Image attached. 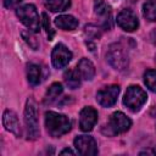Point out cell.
Masks as SVG:
<instances>
[{
    "label": "cell",
    "instance_id": "5b68a950",
    "mask_svg": "<svg viewBox=\"0 0 156 156\" xmlns=\"http://www.w3.org/2000/svg\"><path fill=\"white\" fill-rule=\"evenodd\" d=\"M132 127V121L121 111L113 112L106 124V134L116 135L127 132Z\"/></svg>",
    "mask_w": 156,
    "mask_h": 156
},
{
    "label": "cell",
    "instance_id": "4fadbf2b",
    "mask_svg": "<svg viewBox=\"0 0 156 156\" xmlns=\"http://www.w3.org/2000/svg\"><path fill=\"white\" fill-rule=\"evenodd\" d=\"M77 69L82 77V79H85V80H91L95 76V67L93 65V62L89 60V58H85L83 57L78 65H77Z\"/></svg>",
    "mask_w": 156,
    "mask_h": 156
},
{
    "label": "cell",
    "instance_id": "9c48e42d",
    "mask_svg": "<svg viewBox=\"0 0 156 156\" xmlns=\"http://www.w3.org/2000/svg\"><path fill=\"white\" fill-rule=\"evenodd\" d=\"M72 58V52L63 44H57L51 52V61L56 68H63Z\"/></svg>",
    "mask_w": 156,
    "mask_h": 156
},
{
    "label": "cell",
    "instance_id": "d4e9b609",
    "mask_svg": "<svg viewBox=\"0 0 156 156\" xmlns=\"http://www.w3.org/2000/svg\"><path fill=\"white\" fill-rule=\"evenodd\" d=\"M61 154L63 155V154H69V155H74V152L71 150V149H65V150H62L61 151Z\"/></svg>",
    "mask_w": 156,
    "mask_h": 156
},
{
    "label": "cell",
    "instance_id": "277c9868",
    "mask_svg": "<svg viewBox=\"0 0 156 156\" xmlns=\"http://www.w3.org/2000/svg\"><path fill=\"white\" fill-rule=\"evenodd\" d=\"M147 95L143 88L139 85H130L127 88V91L123 98V104L133 112L139 111L143 105L146 102Z\"/></svg>",
    "mask_w": 156,
    "mask_h": 156
},
{
    "label": "cell",
    "instance_id": "5bb4252c",
    "mask_svg": "<svg viewBox=\"0 0 156 156\" xmlns=\"http://www.w3.org/2000/svg\"><path fill=\"white\" fill-rule=\"evenodd\" d=\"M55 24L62 30H73L78 27V20L71 15H61L55 18Z\"/></svg>",
    "mask_w": 156,
    "mask_h": 156
},
{
    "label": "cell",
    "instance_id": "6da1fadb",
    "mask_svg": "<svg viewBox=\"0 0 156 156\" xmlns=\"http://www.w3.org/2000/svg\"><path fill=\"white\" fill-rule=\"evenodd\" d=\"M45 127L48 133L51 136L58 138L69 132L71 121L65 115H61L54 111H48L45 113Z\"/></svg>",
    "mask_w": 156,
    "mask_h": 156
},
{
    "label": "cell",
    "instance_id": "ba28073f",
    "mask_svg": "<svg viewBox=\"0 0 156 156\" xmlns=\"http://www.w3.org/2000/svg\"><path fill=\"white\" fill-rule=\"evenodd\" d=\"M74 147L77 149V151L83 155V156H88V155H96L98 154V145L96 141L93 136L90 135H78L74 139Z\"/></svg>",
    "mask_w": 156,
    "mask_h": 156
},
{
    "label": "cell",
    "instance_id": "52a82bcc",
    "mask_svg": "<svg viewBox=\"0 0 156 156\" xmlns=\"http://www.w3.org/2000/svg\"><path fill=\"white\" fill-rule=\"evenodd\" d=\"M118 94H119V87L116 84H112L98 91L96 101L104 107H111L116 104Z\"/></svg>",
    "mask_w": 156,
    "mask_h": 156
},
{
    "label": "cell",
    "instance_id": "8fae6325",
    "mask_svg": "<svg viewBox=\"0 0 156 156\" xmlns=\"http://www.w3.org/2000/svg\"><path fill=\"white\" fill-rule=\"evenodd\" d=\"M98 121V111L91 107H84L79 113V127L83 132H90Z\"/></svg>",
    "mask_w": 156,
    "mask_h": 156
},
{
    "label": "cell",
    "instance_id": "cb8c5ba5",
    "mask_svg": "<svg viewBox=\"0 0 156 156\" xmlns=\"http://www.w3.org/2000/svg\"><path fill=\"white\" fill-rule=\"evenodd\" d=\"M22 0H2L4 2V6L6 9H13V7H17L20 4H21Z\"/></svg>",
    "mask_w": 156,
    "mask_h": 156
},
{
    "label": "cell",
    "instance_id": "d6986e66",
    "mask_svg": "<svg viewBox=\"0 0 156 156\" xmlns=\"http://www.w3.org/2000/svg\"><path fill=\"white\" fill-rule=\"evenodd\" d=\"M143 16L150 21H156V0H146L143 5Z\"/></svg>",
    "mask_w": 156,
    "mask_h": 156
},
{
    "label": "cell",
    "instance_id": "8992f818",
    "mask_svg": "<svg viewBox=\"0 0 156 156\" xmlns=\"http://www.w3.org/2000/svg\"><path fill=\"white\" fill-rule=\"evenodd\" d=\"M106 58L108 63L118 71H123L128 67V55L119 44H112L108 48Z\"/></svg>",
    "mask_w": 156,
    "mask_h": 156
},
{
    "label": "cell",
    "instance_id": "30bf717a",
    "mask_svg": "<svg viewBox=\"0 0 156 156\" xmlns=\"http://www.w3.org/2000/svg\"><path fill=\"white\" fill-rule=\"evenodd\" d=\"M117 24L126 32H133L138 28L139 21L136 15L132 10L124 9L117 15Z\"/></svg>",
    "mask_w": 156,
    "mask_h": 156
},
{
    "label": "cell",
    "instance_id": "7c38bea8",
    "mask_svg": "<svg viewBox=\"0 0 156 156\" xmlns=\"http://www.w3.org/2000/svg\"><path fill=\"white\" fill-rule=\"evenodd\" d=\"M2 124H4V127L7 132L15 134L16 136L20 138L22 135L18 117L13 111H11V110H5L4 111V113H2Z\"/></svg>",
    "mask_w": 156,
    "mask_h": 156
},
{
    "label": "cell",
    "instance_id": "3957f363",
    "mask_svg": "<svg viewBox=\"0 0 156 156\" xmlns=\"http://www.w3.org/2000/svg\"><path fill=\"white\" fill-rule=\"evenodd\" d=\"M16 15L17 17L21 20V22L30 30L38 33L39 28H40V20H39V15L38 11L35 9L34 5L32 4H26L23 6L17 7L16 10Z\"/></svg>",
    "mask_w": 156,
    "mask_h": 156
},
{
    "label": "cell",
    "instance_id": "603a6c76",
    "mask_svg": "<svg viewBox=\"0 0 156 156\" xmlns=\"http://www.w3.org/2000/svg\"><path fill=\"white\" fill-rule=\"evenodd\" d=\"M41 17H43V26H44V28H45V30H46V33H48V37H49V40H51L52 39V37H54V30H52V28H51V24H50V21H49V17H48V15L44 12L43 15H41Z\"/></svg>",
    "mask_w": 156,
    "mask_h": 156
},
{
    "label": "cell",
    "instance_id": "e0dca14e",
    "mask_svg": "<svg viewBox=\"0 0 156 156\" xmlns=\"http://www.w3.org/2000/svg\"><path fill=\"white\" fill-rule=\"evenodd\" d=\"M63 88L61 85V83H52L49 89L46 90V94H45V98H44V102L45 104H51L54 102L62 93Z\"/></svg>",
    "mask_w": 156,
    "mask_h": 156
},
{
    "label": "cell",
    "instance_id": "2e32d148",
    "mask_svg": "<svg viewBox=\"0 0 156 156\" xmlns=\"http://www.w3.org/2000/svg\"><path fill=\"white\" fill-rule=\"evenodd\" d=\"M27 79L29 84L38 85L41 80V69L35 63H29L27 66Z\"/></svg>",
    "mask_w": 156,
    "mask_h": 156
},
{
    "label": "cell",
    "instance_id": "7402d4cb",
    "mask_svg": "<svg viewBox=\"0 0 156 156\" xmlns=\"http://www.w3.org/2000/svg\"><path fill=\"white\" fill-rule=\"evenodd\" d=\"M34 33H35V32H33V30H30V29L23 30V32H22V37H23V39L26 40V43H27L33 50H38V48H39V40L37 39V37H35Z\"/></svg>",
    "mask_w": 156,
    "mask_h": 156
},
{
    "label": "cell",
    "instance_id": "ac0fdd59",
    "mask_svg": "<svg viewBox=\"0 0 156 156\" xmlns=\"http://www.w3.org/2000/svg\"><path fill=\"white\" fill-rule=\"evenodd\" d=\"M45 6L51 12H62L71 6V0H45Z\"/></svg>",
    "mask_w": 156,
    "mask_h": 156
},
{
    "label": "cell",
    "instance_id": "7a4b0ae2",
    "mask_svg": "<svg viewBox=\"0 0 156 156\" xmlns=\"http://www.w3.org/2000/svg\"><path fill=\"white\" fill-rule=\"evenodd\" d=\"M24 123H26V129H27V139L29 140L38 139L40 135L39 122H38V110H37V104L34 99L32 98H29L26 102Z\"/></svg>",
    "mask_w": 156,
    "mask_h": 156
},
{
    "label": "cell",
    "instance_id": "9a60e30c",
    "mask_svg": "<svg viewBox=\"0 0 156 156\" xmlns=\"http://www.w3.org/2000/svg\"><path fill=\"white\" fill-rule=\"evenodd\" d=\"M63 79H65V83L67 84V87L71 89H77L80 87L82 77H80L77 68H72V69L66 71L63 74Z\"/></svg>",
    "mask_w": 156,
    "mask_h": 156
},
{
    "label": "cell",
    "instance_id": "44dd1931",
    "mask_svg": "<svg viewBox=\"0 0 156 156\" xmlns=\"http://www.w3.org/2000/svg\"><path fill=\"white\" fill-rule=\"evenodd\" d=\"M144 83L151 91L156 93V71L155 69H147L144 73Z\"/></svg>",
    "mask_w": 156,
    "mask_h": 156
},
{
    "label": "cell",
    "instance_id": "ffe728a7",
    "mask_svg": "<svg viewBox=\"0 0 156 156\" xmlns=\"http://www.w3.org/2000/svg\"><path fill=\"white\" fill-rule=\"evenodd\" d=\"M94 11H95V13L98 16H101L105 20L107 17H110V15H111V9H110V6L104 0H95V2H94Z\"/></svg>",
    "mask_w": 156,
    "mask_h": 156
}]
</instances>
